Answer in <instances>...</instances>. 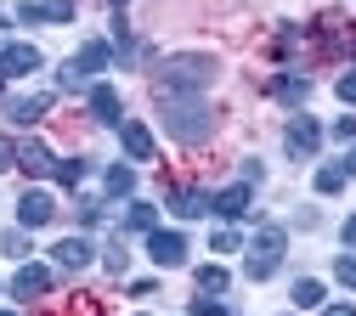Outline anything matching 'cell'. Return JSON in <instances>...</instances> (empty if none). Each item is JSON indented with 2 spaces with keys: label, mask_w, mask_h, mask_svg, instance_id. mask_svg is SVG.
<instances>
[{
  "label": "cell",
  "mask_w": 356,
  "mask_h": 316,
  "mask_svg": "<svg viewBox=\"0 0 356 316\" xmlns=\"http://www.w3.org/2000/svg\"><path fill=\"white\" fill-rule=\"evenodd\" d=\"M159 102H164L159 119H164V130L175 135V142L198 147V142L215 135V108H209V102H198V97H159Z\"/></svg>",
  "instance_id": "obj_1"
},
{
  "label": "cell",
  "mask_w": 356,
  "mask_h": 316,
  "mask_svg": "<svg viewBox=\"0 0 356 316\" xmlns=\"http://www.w3.org/2000/svg\"><path fill=\"white\" fill-rule=\"evenodd\" d=\"M215 74H220L215 57H204V51H181V57H170V63L159 68V97H198V90H209Z\"/></svg>",
  "instance_id": "obj_2"
},
{
  "label": "cell",
  "mask_w": 356,
  "mask_h": 316,
  "mask_svg": "<svg viewBox=\"0 0 356 316\" xmlns=\"http://www.w3.org/2000/svg\"><path fill=\"white\" fill-rule=\"evenodd\" d=\"M283 249H289V232H283V226H260L254 243H249V260H243V277H249V283H266V277L277 271Z\"/></svg>",
  "instance_id": "obj_3"
},
{
  "label": "cell",
  "mask_w": 356,
  "mask_h": 316,
  "mask_svg": "<svg viewBox=\"0 0 356 316\" xmlns=\"http://www.w3.org/2000/svg\"><path fill=\"white\" fill-rule=\"evenodd\" d=\"M283 147H289V158H317V147H323V124L311 119V113H294L289 130H283Z\"/></svg>",
  "instance_id": "obj_4"
},
{
  "label": "cell",
  "mask_w": 356,
  "mask_h": 316,
  "mask_svg": "<svg viewBox=\"0 0 356 316\" xmlns=\"http://www.w3.org/2000/svg\"><path fill=\"white\" fill-rule=\"evenodd\" d=\"M147 254H153V265H164V271H175V265H187V238L181 232H147Z\"/></svg>",
  "instance_id": "obj_5"
},
{
  "label": "cell",
  "mask_w": 356,
  "mask_h": 316,
  "mask_svg": "<svg viewBox=\"0 0 356 316\" xmlns=\"http://www.w3.org/2000/svg\"><path fill=\"white\" fill-rule=\"evenodd\" d=\"M40 63L46 57H40L34 45H0V79H29Z\"/></svg>",
  "instance_id": "obj_6"
},
{
  "label": "cell",
  "mask_w": 356,
  "mask_h": 316,
  "mask_svg": "<svg viewBox=\"0 0 356 316\" xmlns=\"http://www.w3.org/2000/svg\"><path fill=\"white\" fill-rule=\"evenodd\" d=\"M12 294H17L23 305H29V299H46V294H51V271L23 260V265H17V277H12Z\"/></svg>",
  "instance_id": "obj_7"
},
{
  "label": "cell",
  "mask_w": 356,
  "mask_h": 316,
  "mask_svg": "<svg viewBox=\"0 0 356 316\" xmlns=\"http://www.w3.org/2000/svg\"><path fill=\"white\" fill-rule=\"evenodd\" d=\"M51 215H57L51 192H40V187H34V192H23V198H17V226H23V232H34V226H46Z\"/></svg>",
  "instance_id": "obj_8"
},
{
  "label": "cell",
  "mask_w": 356,
  "mask_h": 316,
  "mask_svg": "<svg viewBox=\"0 0 356 316\" xmlns=\"http://www.w3.org/2000/svg\"><path fill=\"white\" fill-rule=\"evenodd\" d=\"M249 203H254V187H249V181H238V187H227V192H215V198H209V209H215V215H227V220H243Z\"/></svg>",
  "instance_id": "obj_9"
},
{
  "label": "cell",
  "mask_w": 356,
  "mask_h": 316,
  "mask_svg": "<svg viewBox=\"0 0 356 316\" xmlns=\"http://www.w3.org/2000/svg\"><path fill=\"white\" fill-rule=\"evenodd\" d=\"M119 142H124V158H136V164L153 158V130H147L142 119H124V124H119Z\"/></svg>",
  "instance_id": "obj_10"
},
{
  "label": "cell",
  "mask_w": 356,
  "mask_h": 316,
  "mask_svg": "<svg viewBox=\"0 0 356 316\" xmlns=\"http://www.w3.org/2000/svg\"><path fill=\"white\" fill-rule=\"evenodd\" d=\"M51 260H57L63 271H85V265L97 260V249H91V238H63V243L51 249Z\"/></svg>",
  "instance_id": "obj_11"
},
{
  "label": "cell",
  "mask_w": 356,
  "mask_h": 316,
  "mask_svg": "<svg viewBox=\"0 0 356 316\" xmlns=\"http://www.w3.org/2000/svg\"><path fill=\"white\" fill-rule=\"evenodd\" d=\"M23 23H68L74 17V0H29V6H17Z\"/></svg>",
  "instance_id": "obj_12"
},
{
  "label": "cell",
  "mask_w": 356,
  "mask_h": 316,
  "mask_svg": "<svg viewBox=\"0 0 356 316\" xmlns=\"http://www.w3.org/2000/svg\"><path fill=\"white\" fill-rule=\"evenodd\" d=\"M85 97H91V113H97L102 124H124V102H119V90H113V85H91Z\"/></svg>",
  "instance_id": "obj_13"
},
{
  "label": "cell",
  "mask_w": 356,
  "mask_h": 316,
  "mask_svg": "<svg viewBox=\"0 0 356 316\" xmlns=\"http://www.w3.org/2000/svg\"><path fill=\"white\" fill-rule=\"evenodd\" d=\"M170 209L181 215V220H198V215H209V192H198V187H175V192H170Z\"/></svg>",
  "instance_id": "obj_14"
},
{
  "label": "cell",
  "mask_w": 356,
  "mask_h": 316,
  "mask_svg": "<svg viewBox=\"0 0 356 316\" xmlns=\"http://www.w3.org/2000/svg\"><path fill=\"white\" fill-rule=\"evenodd\" d=\"M108 63H113V45H108V40H85V45H79V57H74L79 74H102Z\"/></svg>",
  "instance_id": "obj_15"
},
{
  "label": "cell",
  "mask_w": 356,
  "mask_h": 316,
  "mask_svg": "<svg viewBox=\"0 0 356 316\" xmlns=\"http://www.w3.org/2000/svg\"><path fill=\"white\" fill-rule=\"evenodd\" d=\"M12 158H17V164H23L29 175H51V169H57V158H51V147H40V142H23V147H17Z\"/></svg>",
  "instance_id": "obj_16"
},
{
  "label": "cell",
  "mask_w": 356,
  "mask_h": 316,
  "mask_svg": "<svg viewBox=\"0 0 356 316\" xmlns=\"http://www.w3.org/2000/svg\"><path fill=\"white\" fill-rule=\"evenodd\" d=\"M46 108H51V90H34V97H17V102H12V113H6V119H12V124H34Z\"/></svg>",
  "instance_id": "obj_17"
},
{
  "label": "cell",
  "mask_w": 356,
  "mask_h": 316,
  "mask_svg": "<svg viewBox=\"0 0 356 316\" xmlns=\"http://www.w3.org/2000/svg\"><path fill=\"white\" fill-rule=\"evenodd\" d=\"M102 187H108V198H130V192H136V169H130V164H113V169L102 175Z\"/></svg>",
  "instance_id": "obj_18"
},
{
  "label": "cell",
  "mask_w": 356,
  "mask_h": 316,
  "mask_svg": "<svg viewBox=\"0 0 356 316\" xmlns=\"http://www.w3.org/2000/svg\"><path fill=\"white\" fill-rule=\"evenodd\" d=\"M272 90H277L283 102H305V97H311V79H305V74H277Z\"/></svg>",
  "instance_id": "obj_19"
},
{
  "label": "cell",
  "mask_w": 356,
  "mask_h": 316,
  "mask_svg": "<svg viewBox=\"0 0 356 316\" xmlns=\"http://www.w3.org/2000/svg\"><path fill=\"white\" fill-rule=\"evenodd\" d=\"M294 305H300V310H323V283H317V277H300V283H294Z\"/></svg>",
  "instance_id": "obj_20"
},
{
  "label": "cell",
  "mask_w": 356,
  "mask_h": 316,
  "mask_svg": "<svg viewBox=\"0 0 356 316\" xmlns=\"http://www.w3.org/2000/svg\"><path fill=\"white\" fill-rule=\"evenodd\" d=\"M198 288H204V294H227V288H232L227 265H198Z\"/></svg>",
  "instance_id": "obj_21"
},
{
  "label": "cell",
  "mask_w": 356,
  "mask_h": 316,
  "mask_svg": "<svg viewBox=\"0 0 356 316\" xmlns=\"http://www.w3.org/2000/svg\"><path fill=\"white\" fill-rule=\"evenodd\" d=\"M124 226H130V232H153V226H159V209H153V203H130V209H124Z\"/></svg>",
  "instance_id": "obj_22"
},
{
  "label": "cell",
  "mask_w": 356,
  "mask_h": 316,
  "mask_svg": "<svg viewBox=\"0 0 356 316\" xmlns=\"http://www.w3.org/2000/svg\"><path fill=\"white\" fill-rule=\"evenodd\" d=\"M317 192H323V198L345 192V164H323V169H317Z\"/></svg>",
  "instance_id": "obj_23"
},
{
  "label": "cell",
  "mask_w": 356,
  "mask_h": 316,
  "mask_svg": "<svg viewBox=\"0 0 356 316\" xmlns=\"http://www.w3.org/2000/svg\"><path fill=\"white\" fill-rule=\"evenodd\" d=\"M0 249H6L12 260H29V249H34V243H29V232H23V226H12V232H0Z\"/></svg>",
  "instance_id": "obj_24"
},
{
  "label": "cell",
  "mask_w": 356,
  "mask_h": 316,
  "mask_svg": "<svg viewBox=\"0 0 356 316\" xmlns=\"http://www.w3.org/2000/svg\"><path fill=\"white\" fill-rule=\"evenodd\" d=\"M57 181H63V187H79V181H85V158H57V169H51Z\"/></svg>",
  "instance_id": "obj_25"
},
{
  "label": "cell",
  "mask_w": 356,
  "mask_h": 316,
  "mask_svg": "<svg viewBox=\"0 0 356 316\" xmlns=\"http://www.w3.org/2000/svg\"><path fill=\"white\" fill-rule=\"evenodd\" d=\"M334 277H339L345 288H356V254H339V260H334Z\"/></svg>",
  "instance_id": "obj_26"
},
{
  "label": "cell",
  "mask_w": 356,
  "mask_h": 316,
  "mask_svg": "<svg viewBox=\"0 0 356 316\" xmlns=\"http://www.w3.org/2000/svg\"><path fill=\"white\" fill-rule=\"evenodd\" d=\"M193 316H232L227 305H220L215 294H204V299H193Z\"/></svg>",
  "instance_id": "obj_27"
},
{
  "label": "cell",
  "mask_w": 356,
  "mask_h": 316,
  "mask_svg": "<svg viewBox=\"0 0 356 316\" xmlns=\"http://www.w3.org/2000/svg\"><path fill=\"white\" fill-rule=\"evenodd\" d=\"M209 249H215V254H232V249H243V238H238V232H215Z\"/></svg>",
  "instance_id": "obj_28"
},
{
  "label": "cell",
  "mask_w": 356,
  "mask_h": 316,
  "mask_svg": "<svg viewBox=\"0 0 356 316\" xmlns=\"http://www.w3.org/2000/svg\"><path fill=\"white\" fill-rule=\"evenodd\" d=\"M102 265H108V271H113V277H124V265H130V254H124V249H119V243H113V249H108V254H102Z\"/></svg>",
  "instance_id": "obj_29"
},
{
  "label": "cell",
  "mask_w": 356,
  "mask_h": 316,
  "mask_svg": "<svg viewBox=\"0 0 356 316\" xmlns=\"http://www.w3.org/2000/svg\"><path fill=\"white\" fill-rule=\"evenodd\" d=\"M334 90H339V102H356V68H350V74H339V85H334Z\"/></svg>",
  "instance_id": "obj_30"
},
{
  "label": "cell",
  "mask_w": 356,
  "mask_h": 316,
  "mask_svg": "<svg viewBox=\"0 0 356 316\" xmlns=\"http://www.w3.org/2000/svg\"><path fill=\"white\" fill-rule=\"evenodd\" d=\"M57 85H63V90H79V85H85V74H79V68H74V63H68V68H63V74H57Z\"/></svg>",
  "instance_id": "obj_31"
},
{
  "label": "cell",
  "mask_w": 356,
  "mask_h": 316,
  "mask_svg": "<svg viewBox=\"0 0 356 316\" xmlns=\"http://www.w3.org/2000/svg\"><path fill=\"white\" fill-rule=\"evenodd\" d=\"M334 142H356V119H334Z\"/></svg>",
  "instance_id": "obj_32"
},
{
  "label": "cell",
  "mask_w": 356,
  "mask_h": 316,
  "mask_svg": "<svg viewBox=\"0 0 356 316\" xmlns=\"http://www.w3.org/2000/svg\"><path fill=\"white\" fill-rule=\"evenodd\" d=\"M339 238H345V243H350V249H356V215H350V220H345V226H339Z\"/></svg>",
  "instance_id": "obj_33"
},
{
  "label": "cell",
  "mask_w": 356,
  "mask_h": 316,
  "mask_svg": "<svg viewBox=\"0 0 356 316\" xmlns=\"http://www.w3.org/2000/svg\"><path fill=\"white\" fill-rule=\"evenodd\" d=\"M323 316H356V305H323Z\"/></svg>",
  "instance_id": "obj_34"
},
{
  "label": "cell",
  "mask_w": 356,
  "mask_h": 316,
  "mask_svg": "<svg viewBox=\"0 0 356 316\" xmlns=\"http://www.w3.org/2000/svg\"><path fill=\"white\" fill-rule=\"evenodd\" d=\"M345 175H356V147H350V153H345Z\"/></svg>",
  "instance_id": "obj_35"
},
{
  "label": "cell",
  "mask_w": 356,
  "mask_h": 316,
  "mask_svg": "<svg viewBox=\"0 0 356 316\" xmlns=\"http://www.w3.org/2000/svg\"><path fill=\"white\" fill-rule=\"evenodd\" d=\"M6 164H12V153H6V147H0V169H6Z\"/></svg>",
  "instance_id": "obj_36"
},
{
  "label": "cell",
  "mask_w": 356,
  "mask_h": 316,
  "mask_svg": "<svg viewBox=\"0 0 356 316\" xmlns=\"http://www.w3.org/2000/svg\"><path fill=\"white\" fill-rule=\"evenodd\" d=\"M113 6H124V0H113Z\"/></svg>",
  "instance_id": "obj_37"
},
{
  "label": "cell",
  "mask_w": 356,
  "mask_h": 316,
  "mask_svg": "<svg viewBox=\"0 0 356 316\" xmlns=\"http://www.w3.org/2000/svg\"><path fill=\"white\" fill-rule=\"evenodd\" d=\"M0 316H12V310H0Z\"/></svg>",
  "instance_id": "obj_38"
}]
</instances>
